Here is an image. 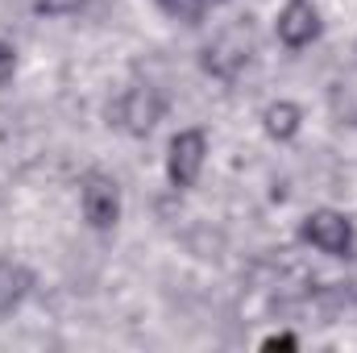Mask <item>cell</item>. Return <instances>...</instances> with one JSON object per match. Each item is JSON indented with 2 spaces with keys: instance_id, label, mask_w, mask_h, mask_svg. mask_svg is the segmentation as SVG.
Here are the masks:
<instances>
[{
  "instance_id": "cell-12",
  "label": "cell",
  "mask_w": 357,
  "mask_h": 353,
  "mask_svg": "<svg viewBox=\"0 0 357 353\" xmlns=\"http://www.w3.org/2000/svg\"><path fill=\"white\" fill-rule=\"evenodd\" d=\"M13 75H17V46L13 42H0V88L13 84Z\"/></svg>"
},
{
  "instance_id": "cell-8",
  "label": "cell",
  "mask_w": 357,
  "mask_h": 353,
  "mask_svg": "<svg viewBox=\"0 0 357 353\" xmlns=\"http://www.w3.org/2000/svg\"><path fill=\"white\" fill-rule=\"evenodd\" d=\"M262 125H266V133L274 142H291L299 133V125H303V112L291 100H274V104H266V112H262Z\"/></svg>"
},
{
  "instance_id": "cell-7",
  "label": "cell",
  "mask_w": 357,
  "mask_h": 353,
  "mask_svg": "<svg viewBox=\"0 0 357 353\" xmlns=\"http://www.w3.org/2000/svg\"><path fill=\"white\" fill-rule=\"evenodd\" d=\"M328 108L341 125H357V59L333 80L328 88Z\"/></svg>"
},
{
  "instance_id": "cell-13",
  "label": "cell",
  "mask_w": 357,
  "mask_h": 353,
  "mask_svg": "<svg viewBox=\"0 0 357 353\" xmlns=\"http://www.w3.org/2000/svg\"><path fill=\"white\" fill-rule=\"evenodd\" d=\"M295 345H299V341H295L291 333H274V337L262 341V350H295Z\"/></svg>"
},
{
  "instance_id": "cell-1",
  "label": "cell",
  "mask_w": 357,
  "mask_h": 353,
  "mask_svg": "<svg viewBox=\"0 0 357 353\" xmlns=\"http://www.w3.org/2000/svg\"><path fill=\"white\" fill-rule=\"evenodd\" d=\"M250 54H254V33H250V25H245V21H237V25L220 29V33H216V38L204 46V54H199V67H204L212 80H220V84H233V80L245 71Z\"/></svg>"
},
{
  "instance_id": "cell-4",
  "label": "cell",
  "mask_w": 357,
  "mask_h": 353,
  "mask_svg": "<svg viewBox=\"0 0 357 353\" xmlns=\"http://www.w3.org/2000/svg\"><path fill=\"white\" fill-rule=\"evenodd\" d=\"M274 29H278V42L287 50H303L320 38V13H316L312 0H287Z\"/></svg>"
},
{
  "instance_id": "cell-5",
  "label": "cell",
  "mask_w": 357,
  "mask_h": 353,
  "mask_svg": "<svg viewBox=\"0 0 357 353\" xmlns=\"http://www.w3.org/2000/svg\"><path fill=\"white\" fill-rule=\"evenodd\" d=\"M84 216H88L91 229H112L121 220V191H116V179L91 171L84 179Z\"/></svg>"
},
{
  "instance_id": "cell-6",
  "label": "cell",
  "mask_w": 357,
  "mask_h": 353,
  "mask_svg": "<svg viewBox=\"0 0 357 353\" xmlns=\"http://www.w3.org/2000/svg\"><path fill=\"white\" fill-rule=\"evenodd\" d=\"M158 121H162V96L150 84H137V88L125 91V100H121V125L133 137H146Z\"/></svg>"
},
{
  "instance_id": "cell-10",
  "label": "cell",
  "mask_w": 357,
  "mask_h": 353,
  "mask_svg": "<svg viewBox=\"0 0 357 353\" xmlns=\"http://www.w3.org/2000/svg\"><path fill=\"white\" fill-rule=\"evenodd\" d=\"M158 8H162L167 17L183 21V25H199V17H204L208 0H158Z\"/></svg>"
},
{
  "instance_id": "cell-11",
  "label": "cell",
  "mask_w": 357,
  "mask_h": 353,
  "mask_svg": "<svg viewBox=\"0 0 357 353\" xmlns=\"http://www.w3.org/2000/svg\"><path fill=\"white\" fill-rule=\"evenodd\" d=\"M88 0H33V8L42 13V17H71V13H79Z\"/></svg>"
},
{
  "instance_id": "cell-3",
  "label": "cell",
  "mask_w": 357,
  "mask_h": 353,
  "mask_svg": "<svg viewBox=\"0 0 357 353\" xmlns=\"http://www.w3.org/2000/svg\"><path fill=\"white\" fill-rule=\"evenodd\" d=\"M204 158H208V133L204 129H183L171 142V154H167V179L175 187H195V179L204 171Z\"/></svg>"
},
{
  "instance_id": "cell-2",
  "label": "cell",
  "mask_w": 357,
  "mask_h": 353,
  "mask_svg": "<svg viewBox=\"0 0 357 353\" xmlns=\"http://www.w3.org/2000/svg\"><path fill=\"white\" fill-rule=\"evenodd\" d=\"M303 241H312L328 258H349V250H354V225H349L345 212L320 208V212H312L303 220Z\"/></svg>"
},
{
  "instance_id": "cell-9",
  "label": "cell",
  "mask_w": 357,
  "mask_h": 353,
  "mask_svg": "<svg viewBox=\"0 0 357 353\" xmlns=\"http://www.w3.org/2000/svg\"><path fill=\"white\" fill-rule=\"evenodd\" d=\"M33 287V274L25 270V266L17 262H0V316L4 312H13L21 299H25V291Z\"/></svg>"
},
{
  "instance_id": "cell-14",
  "label": "cell",
  "mask_w": 357,
  "mask_h": 353,
  "mask_svg": "<svg viewBox=\"0 0 357 353\" xmlns=\"http://www.w3.org/2000/svg\"><path fill=\"white\" fill-rule=\"evenodd\" d=\"M208 4H225V0H208Z\"/></svg>"
}]
</instances>
